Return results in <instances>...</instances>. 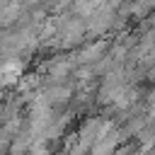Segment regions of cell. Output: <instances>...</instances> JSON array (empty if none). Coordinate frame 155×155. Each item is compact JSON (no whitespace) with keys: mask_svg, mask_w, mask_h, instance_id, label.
<instances>
[]
</instances>
